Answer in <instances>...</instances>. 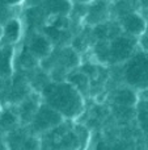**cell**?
Listing matches in <instances>:
<instances>
[{
    "instance_id": "2",
    "label": "cell",
    "mask_w": 148,
    "mask_h": 150,
    "mask_svg": "<svg viewBox=\"0 0 148 150\" xmlns=\"http://www.w3.org/2000/svg\"><path fill=\"white\" fill-rule=\"evenodd\" d=\"M123 79L126 84L136 91L148 90V52L133 54L123 67Z\"/></svg>"
},
{
    "instance_id": "11",
    "label": "cell",
    "mask_w": 148,
    "mask_h": 150,
    "mask_svg": "<svg viewBox=\"0 0 148 150\" xmlns=\"http://www.w3.org/2000/svg\"><path fill=\"white\" fill-rule=\"evenodd\" d=\"M68 82L72 83V84L75 86L79 91H80V92H81L83 88H85V90H88L89 88L88 87L89 86V76L87 74H84V73H77V74L71 75V76L68 78Z\"/></svg>"
},
{
    "instance_id": "5",
    "label": "cell",
    "mask_w": 148,
    "mask_h": 150,
    "mask_svg": "<svg viewBox=\"0 0 148 150\" xmlns=\"http://www.w3.org/2000/svg\"><path fill=\"white\" fill-rule=\"evenodd\" d=\"M123 32L134 37H140L147 29V20L139 12H128L121 21Z\"/></svg>"
},
{
    "instance_id": "9",
    "label": "cell",
    "mask_w": 148,
    "mask_h": 150,
    "mask_svg": "<svg viewBox=\"0 0 148 150\" xmlns=\"http://www.w3.org/2000/svg\"><path fill=\"white\" fill-rule=\"evenodd\" d=\"M43 9L51 16H64L72 9L70 0H43Z\"/></svg>"
},
{
    "instance_id": "6",
    "label": "cell",
    "mask_w": 148,
    "mask_h": 150,
    "mask_svg": "<svg viewBox=\"0 0 148 150\" xmlns=\"http://www.w3.org/2000/svg\"><path fill=\"white\" fill-rule=\"evenodd\" d=\"M52 49V45L50 42V40L46 36H42V34H36V36L31 37L30 42H29V47L28 50L37 58H46L47 55H50Z\"/></svg>"
},
{
    "instance_id": "7",
    "label": "cell",
    "mask_w": 148,
    "mask_h": 150,
    "mask_svg": "<svg viewBox=\"0 0 148 150\" xmlns=\"http://www.w3.org/2000/svg\"><path fill=\"white\" fill-rule=\"evenodd\" d=\"M114 103L118 107L134 108V105L138 103V92L135 88L130 87V86L119 88L114 93Z\"/></svg>"
},
{
    "instance_id": "14",
    "label": "cell",
    "mask_w": 148,
    "mask_h": 150,
    "mask_svg": "<svg viewBox=\"0 0 148 150\" xmlns=\"http://www.w3.org/2000/svg\"><path fill=\"white\" fill-rule=\"evenodd\" d=\"M79 3H84V4H89V3L92 1H96V0H77Z\"/></svg>"
},
{
    "instance_id": "12",
    "label": "cell",
    "mask_w": 148,
    "mask_h": 150,
    "mask_svg": "<svg viewBox=\"0 0 148 150\" xmlns=\"http://www.w3.org/2000/svg\"><path fill=\"white\" fill-rule=\"evenodd\" d=\"M17 124V116L10 112H4L0 116V129L1 130H9Z\"/></svg>"
},
{
    "instance_id": "16",
    "label": "cell",
    "mask_w": 148,
    "mask_h": 150,
    "mask_svg": "<svg viewBox=\"0 0 148 150\" xmlns=\"http://www.w3.org/2000/svg\"><path fill=\"white\" fill-rule=\"evenodd\" d=\"M1 37H3V28L0 26V38H1Z\"/></svg>"
},
{
    "instance_id": "1",
    "label": "cell",
    "mask_w": 148,
    "mask_h": 150,
    "mask_svg": "<svg viewBox=\"0 0 148 150\" xmlns=\"http://www.w3.org/2000/svg\"><path fill=\"white\" fill-rule=\"evenodd\" d=\"M45 103L58 111L64 119L73 120L84 111V96L72 83L54 82L42 87Z\"/></svg>"
},
{
    "instance_id": "10",
    "label": "cell",
    "mask_w": 148,
    "mask_h": 150,
    "mask_svg": "<svg viewBox=\"0 0 148 150\" xmlns=\"http://www.w3.org/2000/svg\"><path fill=\"white\" fill-rule=\"evenodd\" d=\"M21 33H22V25H21V23L17 18H10L3 26V38L8 44L17 42L21 37Z\"/></svg>"
},
{
    "instance_id": "13",
    "label": "cell",
    "mask_w": 148,
    "mask_h": 150,
    "mask_svg": "<svg viewBox=\"0 0 148 150\" xmlns=\"http://www.w3.org/2000/svg\"><path fill=\"white\" fill-rule=\"evenodd\" d=\"M3 4H8V5H13V4H17V3L22 1V0H0Z\"/></svg>"
},
{
    "instance_id": "15",
    "label": "cell",
    "mask_w": 148,
    "mask_h": 150,
    "mask_svg": "<svg viewBox=\"0 0 148 150\" xmlns=\"http://www.w3.org/2000/svg\"><path fill=\"white\" fill-rule=\"evenodd\" d=\"M143 3H144V7L148 8V0H143Z\"/></svg>"
},
{
    "instance_id": "3",
    "label": "cell",
    "mask_w": 148,
    "mask_h": 150,
    "mask_svg": "<svg viewBox=\"0 0 148 150\" xmlns=\"http://www.w3.org/2000/svg\"><path fill=\"white\" fill-rule=\"evenodd\" d=\"M63 121H64V117L59 112L55 111L49 104L43 103L42 105L38 107L33 119L30 120V127L33 129V132L45 133V132H50L51 129L57 128Z\"/></svg>"
},
{
    "instance_id": "8",
    "label": "cell",
    "mask_w": 148,
    "mask_h": 150,
    "mask_svg": "<svg viewBox=\"0 0 148 150\" xmlns=\"http://www.w3.org/2000/svg\"><path fill=\"white\" fill-rule=\"evenodd\" d=\"M88 12H87V21L92 25H97V24H102L105 20V13L108 12L105 0H96V1L89 3Z\"/></svg>"
},
{
    "instance_id": "4",
    "label": "cell",
    "mask_w": 148,
    "mask_h": 150,
    "mask_svg": "<svg viewBox=\"0 0 148 150\" xmlns=\"http://www.w3.org/2000/svg\"><path fill=\"white\" fill-rule=\"evenodd\" d=\"M136 37L125 33L123 36H115L109 44V59L112 62L119 63L127 61L134 54L136 45Z\"/></svg>"
}]
</instances>
